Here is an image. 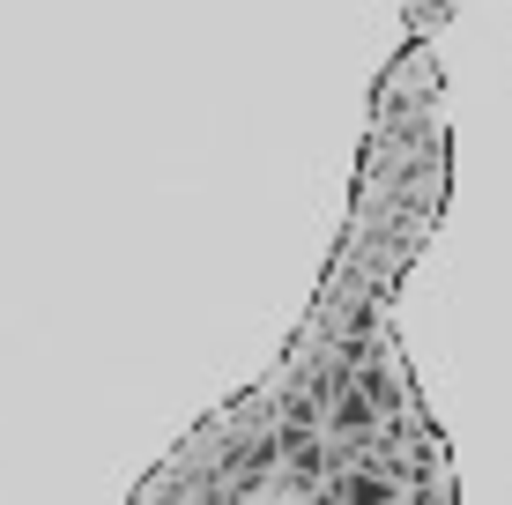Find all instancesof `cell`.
<instances>
[{
  "instance_id": "1",
  "label": "cell",
  "mask_w": 512,
  "mask_h": 505,
  "mask_svg": "<svg viewBox=\"0 0 512 505\" xmlns=\"http://www.w3.org/2000/svg\"><path fill=\"white\" fill-rule=\"evenodd\" d=\"M334 431H372V394L349 387L342 402H334Z\"/></svg>"
},
{
  "instance_id": "2",
  "label": "cell",
  "mask_w": 512,
  "mask_h": 505,
  "mask_svg": "<svg viewBox=\"0 0 512 505\" xmlns=\"http://www.w3.org/2000/svg\"><path fill=\"white\" fill-rule=\"evenodd\" d=\"M394 491H386V476H349L342 483V505H386Z\"/></svg>"
}]
</instances>
